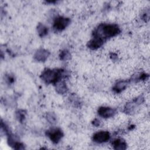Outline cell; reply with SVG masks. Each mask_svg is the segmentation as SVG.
I'll return each instance as SVG.
<instances>
[{"mask_svg":"<svg viewBox=\"0 0 150 150\" xmlns=\"http://www.w3.org/2000/svg\"><path fill=\"white\" fill-rule=\"evenodd\" d=\"M115 112V110L110 107H101L98 110V113L99 115L103 118L111 117L114 115Z\"/></svg>","mask_w":150,"mask_h":150,"instance_id":"7","label":"cell"},{"mask_svg":"<svg viewBox=\"0 0 150 150\" xmlns=\"http://www.w3.org/2000/svg\"><path fill=\"white\" fill-rule=\"evenodd\" d=\"M25 117V112L23 110H20L16 112V117L20 122H22Z\"/></svg>","mask_w":150,"mask_h":150,"instance_id":"16","label":"cell"},{"mask_svg":"<svg viewBox=\"0 0 150 150\" xmlns=\"http://www.w3.org/2000/svg\"><path fill=\"white\" fill-rule=\"evenodd\" d=\"M37 29H38V32L39 35L40 37H43L45 35H47V32H48V29L46 27L45 25H43L42 23H39L37 27Z\"/></svg>","mask_w":150,"mask_h":150,"instance_id":"13","label":"cell"},{"mask_svg":"<svg viewBox=\"0 0 150 150\" xmlns=\"http://www.w3.org/2000/svg\"><path fill=\"white\" fill-rule=\"evenodd\" d=\"M93 124H94V125H96V126L99 125V124H100V121H99V120H97V119H96V120L93 121Z\"/></svg>","mask_w":150,"mask_h":150,"instance_id":"17","label":"cell"},{"mask_svg":"<svg viewBox=\"0 0 150 150\" xmlns=\"http://www.w3.org/2000/svg\"><path fill=\"white\" fill-rule=\"evenodd\" d=\"M56 91L61 94H64L67 91V88L66 84L63 81H59L56 84Z\"/></svg>","mask_w":150,"mask_h":150,"instance_id":"12","label":"cell"},{"mask_svg":"<svg viewBox=\"0 0 150 150\" xmlns=\"http://www.w3.org/2000/svg\"><path fill=\"white\" fill-rule=\"evenodd\" d=\"M70 22V19L60 16L56 18V19L54 20L53 27L58 30H62L65 29L69 25Z\"/></svg>","mask_w":150,"mask_h":150,"instance_id":"5","label":"cell"},{"mask_svg":"<svg viewBox=\"0 0 150 150\" xmlns=\"http://www.w3.org/2000/svg\"><path fill=\"white\" fill-rule=\"evenodd\" d=\"M120 32V29L115 24H101L94 31L93 35L95 38L105 40L107 38L116 36Z\"/></svg>","mask_w":150,"mask_h":150,"instance_id":"1","label":"cell"},{"mask_svg":"<svg viewBox=\"0 0 150 150\" xmlns=\"http://www.w3.org/2000/svg\"><path fill=\"white\" fill-rule=\"evenodd\" d=\"M70 54L69 51H67L66 50H64L60 52V59L65 60L69 59L70 58Z\"/></svg>","mask_w":150,"mask_h":150,"instance_id":"14","label":"cell"},{"mask_svg":"<svg viewBox=\"0 0 150 150\" xmlns=\"http://www.w3.org/2000/svg\"><path fill=\"white\" fill-rule=\"evenodd\" d=\"M63 75L62 70L46 69L41 75L42 79L46 83H57Z\"/></svg>","mask_w":150,"mask_h":150,"instance_id":"2","label":"cell"},{"mask_svg":"<svg viewBox=\"0 0 150 150\" xmlns=\"http://www.w3.org/2000/svg\"><path fill=\"white\" fill-rule=\"evenodd\" d=\"M128 81L127 80H122L117 82L113 87V90L115 93H120L127 87Z\"/></svg>","mask_w":150,"mask_h":150,"instance_id":"11","label":"cell"},{"mask_svg":"<svg viewBox=\"0 0 150 150\" xmlns=\"http://www.w3.org/2000/svg\"><path fill=\"white\" fill-rule=\"evenodd\" d=\"M104 42V40L100 38L94 37L91 40L88 42L87 45L88 47L91 49H97L103 45Z\"/></svg>","mask_w":150,"mask_h":150,"instance_id":"9","label":"cell"},{"mask_svg":"<svg viewBox=\"0 0 150 150\" xmlns=\"http://www.w3.org/2000/svg\"><path fill=\"white\" fill-rule=\"evenodd\" d=\"M49 51L41 49L36 52L34 55V59L38 62H45L49 56Z\"/></svg>","mask_w":150,"mask_h":150,"instance_id":"8","label":"cell"},{"mask_svg":"<svg viewBox=\"0 0 150 150\" xmlns=\"http://www.w3.org/2000/svg\"><path fill=\"white\" fill-rule=\"evenodd\" d=\"M110 135L107 131H100L94 134L93 139L97 143H103L109 140Z\"/></svg>","mask_w":150,"mask_h":150,"instance_id":"6","label":"cell"},{"mask_svg":"<svg viewBox=\"0 0 150 150\" xmlns=\"http://www.w3.org/2000/svg\"><path fill=\"white\" fill-rule=\"evenodd\" d=\"M114 148L117 150H124L127 148L126 142L121 139H116L112 142Z\"/></svg>","mask_w":150,"mask_h":150,"instance_id":"10","label":"cell"},{"mask_svg":"<svg viewBox=\"0 0 150 150\" xmlns=\"http://www.w3.org/2000/svg\"><path fill=\"white\" fill-rule=\"evenodd\" d=\"M46 118L47 121L51 124H54L56 121V117L55 115L52 112H49L47 114Z\"/></svg>","mask_w":150,"mask_h":150,"instance_id":"15","label":"cell"},{"mask_svg":"<svg viewBox=\"0 0 150 150\" xmlns=\"http://www.w3.org/2000/svg\"><path fill=\"white\" fill-rule=\"evenodd\" d=\"M46 134L49 137L50 140L55 144L58 143L63 136L62 130L59 128L51 129L47 131Z\"/></svg>","mask_w":150,"mask_h":150,"instance_id":"3","label":"cell"},{"mask_svg":"<svg viewBox=\"0 0 150 150\" xmlns=\"http://www.w3.org/2000/svg\"><path fill=\"white\" fill-rule=\"evenodd\" d=\"M143 101L144 97L142 96H139L137 98H135L132 101L128 103L124 108L125 112L128 114H131V112H132L135 110L136 107L141 104L143 102Z\"/></svg>","mask_w":150,"mask_h":150,"instance_id":"4","label":"cell"}]
</instances>
